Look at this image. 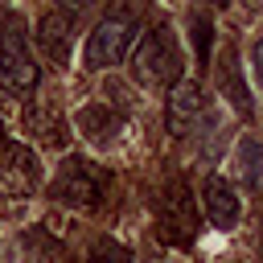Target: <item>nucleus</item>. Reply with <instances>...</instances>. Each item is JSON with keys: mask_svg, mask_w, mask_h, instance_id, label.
<instances>
[{"mask_svg": "<svg viewBox=\"0 0 263 263\" xmlns=\"http://www.w3.org/2000/svg\"><path fill=\"white\" fill-rule=\"evenodd\" d=\"M132 74L148 90H173L185 78V58H181V45L168 25H156L144 33V41L132 53Z\"/></svg>", "mask_w": 263, "mask_h": 263, "instance_id": "obj_1", "label": "nucleus"}, {"mask_svg": "<svg viewBox=\"0 0 263 263\" xmlns=\"http://www.w3.org/2000/svg\"><path fill=\"white\" fill-rule=\"evenodd\" d=\"M132 37H136V16L132 12H111L95 25V33L86 37V49H82V62L86 70H111L123 62V53L132 49Z\"/></svg>", "mask_w": 263, "mask_h": 263, "instance_id": "obj_2", "label": "nucleus"}, {"mask_svg": "<svg viewBox=\"0 0 263 263\" xmlns=\"http://www.w3.org/2000/svg\"><path fill=\"white\" fill-rule=\"evenodd\" d=\"M103 185H107V177H103L99 164H90L82 156H66L62 168H58V177H53V185H49V197L62 201V205L86 210V205H99Z\"/></svg>", "mask_w": 263, "mask_h": 263, "instance_id": "obj_3", "label": "nucleus"}, {"mask_svg": "<svg viewBox=\"0 0 263 263\" xmlns=\"http://www.w3.org/2000/svg\"><path fill=\"white\" fill-rule=\"evenodd\" d=\"M0 78L16 95L37 86V66H33V49H29V33H25L21 16H8V25L0 33Z\"/></svg>", "mask_w": 263, "mask_h": 263, "instance_id": "obj_4", "label": "nucleus"}, {"mask_svg": "<svg viewBox=\"0 0 263 263\" xmlns=\"http://www.w3.org/2000/svg\"><path fill=\"white\" fill-rule=\"evenodd\" d=\"M41 156L25 144H8L0 156V197H33L41 189Z\"/></svg>", "mask_w": 263, "mask_h": 263, "instance_id": "obj_5", "label": "nucleus"}, {"mask_svg": "<svg viewBox=\"0 0 263 263\" xmlns=\"http://www.w3.org/2000/svg\"><path fill=\"white\" fill-rule=\"evenodd\" d=\"M193 230H197L193 197H189L181 185H173L168 197H164V205H160V234L173 238V242H185V238H193Z\"/></svg>", "mask_w": 263, "mask_h": 263, "instance_id": "obj_6", "label": "nucleus"}, {"mask_svg": "<svg viewBox=\"0 0 263 263\" xmlns=\"http://www.w3.org/2000/svg\"><path fill=\"white\" fill-rule=\"evenodd\" d=\"M205 214H210V222L218 230H230L242 218V201H238V193H234V185L226 177H210L205 181Z\"/></svg>", "mask_w": 263, "mask_h": 263, "instance_id": "obj_7", "label": "nucleus"}, {"mask_svg": "<svg viewBox=\"0 0 263 263\" xmlns=\"http://www.w3.org/2000/svg\"><path fill=\"white\" fill-rule=\"evenodd\" d=\"M201 111H205L201 86H197V82H177V86H173V99H168V127H173L177 136H185V132L201 119Z\"/></svg>", "mask_w": 263, "mask_h": 263, "instance_id": "obj_8", "label": "nucleus"}, {"mask_svg": "<svg viewBox=\"0 0 263 263\" xmlns=\"http://www.w3.org/2000/svg\"><path fill=\"white\" fill-rule=\"evenodd\" d=\"M74 123H78V132H82L86 140H95V144H111L115 132L123 127V115H119L115 107H107V103H86V107L74 115Z\"/></svg>", "mask_w": 263, "mask_h": 263, "instance_id": "obj_9", "label": "nucleus"}, {"mask_svg": "<svg viewBox=\"0 0 263 263\" xmlns=\"http://www.w3.org/2000/svg\"><path fill=\"white\" fill-rule=\"evenodd\" d=\"M70 29L74 21L66 12H45L37 25V45L45 49L49 62H70Z\"/></svg>", "mask_w": 263, "mask_h": 263, "instance_id": "obj_10", "label": "nucleus"}, {"mask_svg": "<svg viewBox=\"0 0 263 263\" xmlns=\"http://www.w3.org/2000/svg\"><path fill=\"white\" fill-rule=\"evenodd\" d=\"M218 82H222V95L234 103V111H238V115H251V95H247V86H242V66H238V53H234V45H230V49H222Z\"/></svg>", "mask_w": 263, "mask_h": 263, "instance_id": "obj_11", "label": "nucleus"}, {"mask_svg": "<svg viewBox=\"0 0 263 263\" xmlns=\"http://www.w3.org/2000/svg\"><path fill=\"white\" fill-rule=\"evenodd\" d=\"M238 173H242L247 189H263V140H255V136L238 140Z\"/></svg>", "mask_w": 263, "mask_h": 263, "instance_id": "obj_12", "label": "nucleus"}, {"mask_svg": "<svg viewBox=\"0 0 263 263\" xmlns=\"http://www.w3.org/2000/svg\"><path fill=\"white\" fill-rule=\"evenodd\" d=\"M90 263H132V251L119 247L115 238H99L90 247Z\"/></svg>", "mask_w": 263, "mask_h": 263, "instance_id": "obj_13", "label": "nucleus"}, {"mask_svg": "<svg viewBox=\"0 0 263 263\" xmlns=\"http://www.w3.org/2000/svg\"><path fill=\"white\" fill-rule=\"evenodd\" d=\"M193 49H197V62L205 66L210 62V21L205 16H193Z\"/></svg>", "mask_w": 263, "mask_h": 263, "instance_id": "obj_14", "label": "nucleus"}, {"mask_svg": "<svg viewBox=\"0 0 263 263\" xmlns=\"http://www.w3.org/2000/svg\"><path fill=\"white\" fill-rule=\"evenodd\" d=\"M251 70H255V82L263 86V37L251 45Z\"/></svg>", "mask_w": 263, "mask_h": 263, "instance_id": "obj_15", "label": "nucleus"}, {"mask_svg": "<svg viewBox=\"0 0 263 263\" xmlns=\"http://www.w3.org/2000/svg\"><path fill=\"white\" fill-rule=\"evenodd\" d=\"M58 4H62V8H70V12H82V8H90V0H58ZM70 12H66V16H70Z\"/></svg>", "mask_w": 263, "mask_h": 263, "instance_id": "obj_16", "label": "nucleus"}, {"mask_svg": "<svg viewBox=\"0 0 263 263\" xmlns=\"http://www.w3.org/2000/svg\"><path fill=\"white\" fill-rule=\"evenodd\" d=\"M259 263H263V222H259Z\"/></svg>", "mask_w": 263, "mask_h": 263, "instance_id": "obj_17", "label": "nucleus"}, {"mask_svg": "<svg viewBox=\"0 0 263 263\" xmlns=\"http://www.w3.org/2000/svg\"><path fill=\"white\" fill-rule=\"evenodd\" d=\"M0 144H4V123H0Z\"/></svg>", "mask_w": 263, "mask_h": 263, "instance_id": "obj_18", "label": "nucleus"}]
</instances>
